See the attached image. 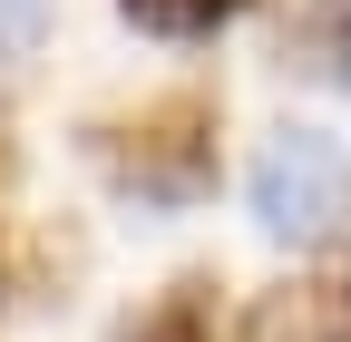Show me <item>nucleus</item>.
Wrapping results in <instances>:
<instances>
[{
    "mask_svg": "<svg viewBox=\"0 0 351 342\" xmlns=\"http://www.w3.org/2000/svg\"><path fill=\"white\" fill-rule=\"evenodd\" d=\"M254 225L274 244H332L351 216V147L332 127H283L274 147L254 157Z\"/></svg>",
    "mask_w": 351,
    "mask_h": 342,
    "instance_id": "obj_2",
    "label": "nucleus"
},
{
    "mask_svg": "<svg viewBox=\"0 0 351 342\" xmlns=\"http://www.w3.org/2000/svg\"><path fill=\"white\" fill-rule=\"evenodd\" d=\"M117 10L137 20V30H156V39H215L244 0H117Z\"/></svg>",
    "mask_w": 351,
    "mask_h": 342,
    "instance_id": "obj_5",
    "label": "nucleus"
},
{
    "mask_svg": "<svg viewBox=\"0 0 351 342\" xmlns=\"http://www.w3.org/2000/svg\"><path fill=\"white\" fill-rule=\"evenodd\" d=\"M117 342H225V313H215V284L205 274H186V284H166L156 304L127 323Z\"/></svg>",
    "mask_w": 351,
    "mask_h": 342,
    "instance_id": "obj_4",
    "label": "nucleus"
},
{
    "mask_svg": "<svg viewBox=\"0 0 351 342\" xmlns=\"http://www.w3.org/2000/svg\"><path fill=\"white\" fill-rule=\"evenodd\" d=\"M49 30V0H0V69H20Z\"/></svg>",
    "mask_w": 351,
    "mask_h": 342,
    "instance_id": "obj_6",
    "label": "nucleus"
},
{
    "mask_svg": "<svg viewBox=\"0 0 351 342\" xmlns=\"http://www.w3.org/2000/svg\"><path fill=\"white\" fill-rule=\"evenodd\" d=\"M244 342H351V264H322V274H293L254 304Z\"/></svg>",
    "mask_w": 351,
    "mask_h": 342,
    "instance_id": "obj_3",
    "label": "nucleus"
},
{
    "mask_svg": "<svg viewBox=\"0 0 351 342\" xmlns=\"http://www.w3.org/2000/svg\"><path fill=\"white\" fill-rule=\"evenodd\" d=\"M98 166L137 196V205H195L215 196V108L205 98H156L137 117H108L88 127Z\"/></svg>",
    "mask_w": 351,
    "mask_h": 342,
    "instance_id": "obj_1",
    "label": "nucleus"
},
{
    "mask_svg": "<svg viewBox=\"0 0 351 342\" xmlns=\"http://www.w3.org/2000/svg\"><path fill=\"white\" fill-rule=\"evenodd\" d=\"M341 59H351V39H341Z\"/></svg>",
    "mask_w": 351,
    "mask_h": 342,
    "instance_id": "obj_7",
    "label": "nucleus"
}]
</instances>
